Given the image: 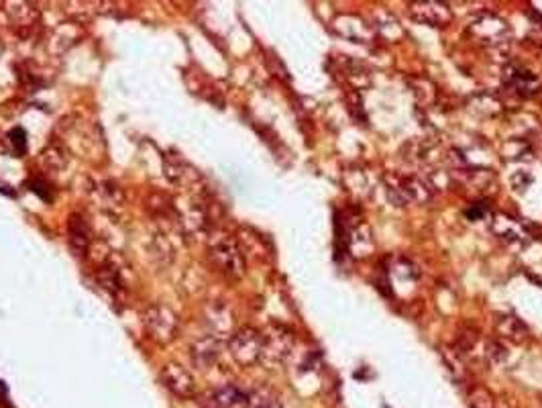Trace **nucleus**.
Returning a JSON list of instances; mask_svg holds the SVG:
<instances>
[{
    "mask_svg": "<svg viewBox=\"0 0 542 408\" xmlns=\"http://www.w3.org/2000/svg\"><path fill=\"white\" fill-rule=\"evenodd\" d=\"M222 353V343L214 335H206L190 347V359L198 370H208L218 361Z\"/></svg>",
    "mask_w": 542,
    "mask_h": 408,
    "instance_id": "6e6552de",
    "label": "nucleus"
},
{
    "mask_svg": "<svg viewBox=\"0 0 542 408\" xmlns=\"http://www.w3.org/2000/svg\"><path fill=\"white\" fill-rule=\"evenodd\" d=\"M390 198L397 206L427 204L432 198V188L418 176H404V178H395L394 186H390Z\"/></svg>",
    "mask_w": 542,
    "mask_h": 408,
    "instance_id": "39448f33",
    "label": "nucleus"
},
{
    "mask_svg": "<svg viewBox=\"0 0 542 408\" xmlns=\"http://www.w3.org/2000/svg\"><path fill=\"white\" fill-rule=\"evenodd\" d=\"M0 53H2V43H0Z\"/></svg>",
    "mask_w": 542,
    "mask_h": 408,
    "instance_id": "5701e85b",
    "label": "nucleus"
},
{
    "mask_svg": "<svg viewBox=\"0 0 542 408\" xmlns=\"http://www.w3.org/2000/svg\"><path fill=\"white\" fill-rule=\"evenodd\" d=\"M67 241L76 258H86L92 245V228L80 214H72L67 225Z\"/></svg>",
    "mask_w": 542,
    "mask_h": 408,
    "instance_id": "9d476101",
    "label": "nucleus"
},
{
    "mask_svg": "<svg viewBox=\"0 0 542 408\" xmlns=\"http://www.w3.org/2000/svg\"><path fill=\"white\" fill-rule=\"evenodd\" d=\"M261 361L269 365L283 363L294 351V333L283 325H269L261 331Z\"/></svg>",
    "mask_w": 542,
    "mask_h": 408,
    "instance_id": "7ed1b4c3",
    "label": "nucleus"
},
{
    "mask_svg": "<svg viewBox=\"0 0 542 408\" xmlns=\"http://www.w3.org/2000/svg\"><path fill=\"white\" fill-rule=\"evenodd\" d=\"M164 167L167 180L174 186H180L184 190H194L198 188V184L202 182V176L194 165L181 160L180 155H165Z\"/></svg>",
    "mask_w": 542,
    "mask_h": 408,
    "instance_id": "0eeeda50",
    "label": "nucleus"
},
{
    "mask_svg": "<svg viewBox=\"0 0 542 408\" xmlns=\"http://www.w3.org/2000/svg\"><path fill=\"white\" fill-rule=\"evenodd\" d=\"M149 255H151V260H155L157 263H169L171 258H174V249H171V245L167 243V239H165L164 235H157L155 239H153V243L149 245Z\"/></svg>",
    "mask_w": 542,
    "mask_h": 408,
    "instance_id": "aec40b11",
    "label": "nucleus"
},
{
    "mask_svg": "<svg viewBox=\"0 0 542 408\" xmlns=\"http://www.w3.org/2000/svg\"><path fill=\"white\" fill-rule=\"evenodd\" d=\"M159 380L167 390L178 398H192L196 394V380L180 363H167L164 365Z\"/></svg>",
    "mask_w": 542,
    "mask_h": 408,
    "instance_id": "423d86ee",
    "label": "nucleus"
},
{
    "mask_svg": "<svg viewBox=\"0 0 542 408\" xmlns=\"http://www.w3.org/2000/svg\"><path fill=\"white\" fill-rule=\"evenodd\" d=\"M497 333L502 335V337H506V339H512V341H524L526 335H528V329H526L522 323H520V319H516L514 314H504V316H499L497 319Z\"/></svg>",
    "mask_w": 542,
    "mask_h": 408,
    "instance_id": "a211bd4d",
    "label": "nucleus"
},
{
    "mask_svg": "<svg viewBox=\"0 0 542 408\" xmlns=\"http://www.w3.org/2000/svg\"><path fill=\"white\" fill-rule=\"evenodd\" d=\"M471 31L475 33L479 39H483V43H492V45L504 43L509 35V29L506 27V23L492 15L481 16L479 21H475L471 25Z\"/></svg>",
    "mask_w": 542,
    "mask_h": 408,
    "instance_id": "9b49d317",
    "label": "nucleus"
},
{
    "mask_svg": "<svg viewBox=\"0 0 542 408\" xmlns=\"http://www.w3.org/2000/svg\"><path fill=\"white\" fill-rule=\"evenodd\" d=\"M41 163H43V167H45V170L60 172V170H64V167H66V153H64L60 147L51 145L41 153Z\"/></svg>",
    "mask_w": 542,
    "mask_h": 408,
    "instance_id": "412c9836",
    "label": "nucleus"
},
{
    "mask_svg": "<svg viewBox=\"0 0 542 408\" xmlns=\"http://www.w3.org/2000/svg\"><path fill=\"white\" fill-rule=\"evenodd\" d=\"M245 408H281V402L276 392L261 388V390H255L247 398Z\"/></svg>",
    "mask_w": 542,
    "mask_h": 408,
    "instance_id": "6ab92c4d",
    "label": "nucleus"
},
{
    "mask_svg": "<svg viewBox=\"0 0 542 408\" xmlns=\"http://www.w3.org/2000/svg\"><path fill=\"white\" fill-rule=\"evenodd\" d=\"M96 282L102 288V292H106L111 296V300L118 302L123 298V292H125V282H123V276H120V270L116 268L113 261H104L96 270Z\"/></svg>",
    "mask_w": 542,
    "mask_h": 408,
    "instance_id": "ddd939ff",
    "label": "nucleus"
},
{
    "mask_svg": "<svg viewBox=\"0 0 542 408\" xmlns=\"http://www.w3.org/2000/svg\"><path fill=\"white\" fill-rule=\"evenodd\" d=\"M92 198L98 202L100 209L111 212L123 209V202H125L123 190L118 188V184L111 182V180L94 182V186H92Z\"/></svg>",
    "mask_w": 542,
    "mask_h": 408,
    "instance_id": "4468645a",
    "label": "nucleus"
},
{
    "mask_svg": "<svg viewBox=\"0 0 542 408\" xmlns=\"http://www.w3.org/2000/svg\"><path fill=\"white\" fill-rule=\"evenodd\" d=\"M6 143L11 145V151H13L17 158H21V155L27 151V133L21 129V127L13 129L6 135Z\"/></svg>",
    "mask_w": 542,
    "mask_h": 408,
    "instance_id": "4be33fe9",
    "label": "nucleus"
},
{
    "mask_svg": "<svg viewBox=\"0 0 542 408\" xmlns=\"http://www.w3.org/2000/svg\"><path fill=\"white\" fill-rule=\"evenodd\" d=\"M204 323L214 337L225 335V333H230V329H232V312L227 304L213 302L204 309Z\"/></svg>",
    "mask_w": 542,
    "mask_h": 408,
    "instance_id": "2eb2a0df",
    "label": "nucleus"
},
{
    "mask_svg": "<svg viewBox=\"0 0 542 408\" xmlns=\"http://www.w3.org/2000/svg\"><path fill=\"white\" fill-rule=\"evenodd\" d=\"M4 13L15 27H33L37 23V9L29 2H6Z\"/></svg>",
    "mask_w": 542,
    "mask_h": 408,
    "instance_id": "dca6fc26",
    "label": "nucleus"
},
{
    "mask_svg": "<svg viewBox=\"0 0 542 408\" xmlns=\"http://www.w3.org/2000/svg\"><path fill=\"white\" fill-rule=\"evenodd\" d=\"M410 16L422 25L443 27L451 21V9L441 2H414L410 4Z\"/></svg>",
    "mask_w": 542,
    "mask_h": 408,
    "instance_id": "1a4fd4ad",
    "label": "nucleus"
},
{
    "mask_svg": "<svg viewBox=\"0 0 542 408\" xmlns=\"http://www.w3.org/2000/svg\"><path fill=\"white\" fill-rule=\"evenodd\" d=\"M261 331L243 326L239 331H235L229 339L230 358L235 359L239 365H253L257 361H261Z\"/></svg>",
    "mask_w": 542,
    "mask_h": 408,
    "instance_id": "20e7f679",
    "label": "nucleus"
},
{
    "mask_svg": "<svg viewBox=\"0 0 542 408\" xmlns=\"http://www.w3.org/2000/svg\"><path fill=\"white\" fill-rule=\"evenodd\" d=\"M247 398L249 396L241 388L229 384V386H222V388L208 392L204 396L200 408H237L241 407V404H245Z\"/></svg>",
    "mask_w": 542,
    "mask_h": 408,
    "instance_id": "f8f14e48",
    "label": "nucleus"
},
{
    "mask_svg": "<svg viewBox=\"0 0 542 408\" xmlns=\"http://www.w3.org/2000/svg\"><path fill=\"white\" fill-rule=\"evenodd\" d=\"M143 325L147 329L149 337L157 343H171L180 331L178 314L165 304H149L143 312Z\"/></svg>",
    "mask_w": 542,
    "mask_h": 408,
    "instance_id": "f03ea898",
    "label": "nucleus"
},
{
    "mask_svg": "<svg viewBox=\"0 0 542 408\" xmlns=\"http://www.w3.org/2000/svg\"><path fill=\"white\" fill-rule=\"evenodd\" d=\"M208 258L213 265L227 277L239 280L245 274V253L241 245L230 235L225 233H210L208 237Z\"/></svg>",
    "mask_w": 542,
    "mask_h": 408,
    "instance_id": "f257e3e1",
    "label": "nucleus"
},
{
    "mask_svg": "<svg viewBox=\"0 0 542 408\" xmlns=\"http://www.w3.org/2000/svg\"><path fill=\"white\" fill-rule=\"evenodd\" d=\"M509 86L514 88V92H518L522 97H532L534 92H538L541 82H538V78L534 74H530L526 70H512Z\"/></svg>",
    "mask_w": 542,
    "mask_h": 408,
    "instance_id": "f3484780",
    "label": "nucleus"
}]
</instances>
